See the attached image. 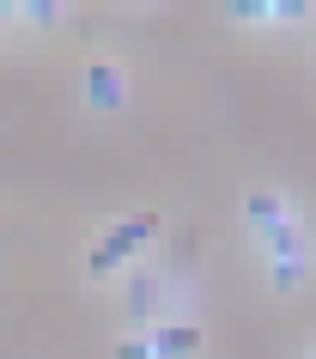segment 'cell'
<instances>
[{
  "instance_id": "6da1fadb",
  "label": "cell",
  "mask_w": 316,
  "mask_h": 359,
  "mask_svg": "<svg viewBox=\"0 0 316 359\" xmlns=\"http://www.w3.org/2000/svg\"><path fill=\"white\" fill-rule=\"evenodd\" d=\"M152 238H158V213H134V219L104 226V231L92 238V250H85V274H92V280H110L116 268L128 262V256H140Z\"/></svg>"
},
{
  "instance_id": "7a4b0ae2",
  "label": "cell",
  "mask_w": 316,
  "mask_h": 359,
  "mask_svg": "<svg viewBox=\"0 0 316 359\" xmlns=\"http://www.w3.org/2000/svg\"><path fill=\"white\" fill-rule=\"evenodd\" d=\"M261 250H268V280H274V292H292V286H304V274H310V231L292 219H280L268 238H261Z\"/></svg>"
},
{
  "instance_id": "3957f363",
  "label": "cell",
  "mask_w": 316,
  "mask_h": 359,
  "mask_svg": "<svg viewBox=\"0 0 316 359\" xmlns=\"http://www.w3.org/2000/svg\"><path fill=\"white\" fill-rule=\"evenodd\" d=\"M85 104H92V110H122V104H128V79H122V67H116V61H92V67H85Z\"/></svg>"
},
{
  "instance_id": "277c9868",
  "label": "cell",
  "mask_w": 316,
  "mask_h": 359,
  "mask_svg": "<svg viewBox=\"0 0 316 359\" xmlns=\"http://www.w3.org/2000/svg\"><path fill=\"white\" fill-rule=\"evenodd\" d=\"M280 219H292V201H286V195H274V189L243 195V226L256 231V238H268V231H274Z\"/></svg>"
},
{
  "instance_id": "5b68a950",
  "label": "cell",
  "mask_w": 316,
  "mask_h": 359,
  "mask_svg": "<svg viewBox=\"0 0 316 359\" xmlns=\"http://www.w3.org/2000/svg\"><path fill=\"white\" fill-rule=\"evenodd\" d=\"M152 347H158V359H195L201 353V329L195 323H165V329H152Z\"/></svg>"
},
{
  "instance_id": "8992f818",
  "label": "cell",
  "mask_w": 316,
  "mask_h": 359,
  "mask_svg": "<svg viewBox=\"0 0 316 359\" xmlns=\"http://www.w3.org/2000/svg\"><path fill=\"white\" fill-rule=\"evenodd\" d=\"M13 13H19L25 25H61V6H55V0H19Z\"/></svg>"
},
{
  "instance_id": "52a82bcc",
  "label": "cell",
  "mask_w": 316,
  "mask_h": 359,
  "mask_svg": "<svg viewBox=\"0 0 316 359\" xmlns=\"http://www.w3.org/2000/svg\"><path fill=\"white\" fill-rule=\"evenodd\" d=\"M231 19H238V25H274V0H238Z\"/></svg>"
},
{
  "instance_id": "ba28073f",
  "label": "cell",
  "mask_w": 316,
  "mask_h": 359,
  "mask_svg": "<svg viewBox=\"0 0 316 359\" xmlns=\"http://www.w3.org/2000/svg\"><path fill=\"white\" fill-rule=\"evenodd\" d=\"M128 304H134V317H146L152 304H158V286H152V280H134V292H128Z\"/></svg>"
},
{
  "instance_id": "9c48e42d",
  "label": "cell",
  "mask_w": 316,
  "mask_h": 359,
  "mask_svg": "<svg viewBox=\"0 0 316 359\" xmlns=\"http://www.w3.org/2000/svg\"><path fill=\"white\" fill-rule=\"evenodd\" d=\"M116 359H158V347H152V335H134L116 347Z\"/></svg>"
},
{
  "instance_id": "30bf717a",
  "label": "cell",
  "mask_w": 316,
  "mask_h": 359,
  "mask_svg": "<svg viewBox=\"0 0 316 359\" xmlns=\"http://www.w3.org/2000/svg\"><path fill=\"white\" fill-rule=\"evenodd\" d=\"M298 19H310L304 0H274V25H298Z\"/></svg>"
},
{
  "instance_id": "8fae6325",
  "label": "cell",
  "mask_w": 316,
  "mask_h": 359,
  "mask_svg": "<svg viewBox=\"0 0 316 359\" xmlns=\"http://www.w3.org/2000/svg\"><path fill=\"white\" fill-rule=\"evenodd\" d=\"M310 359H316V335H310Z\"/></svg>"
}]
</instances>
